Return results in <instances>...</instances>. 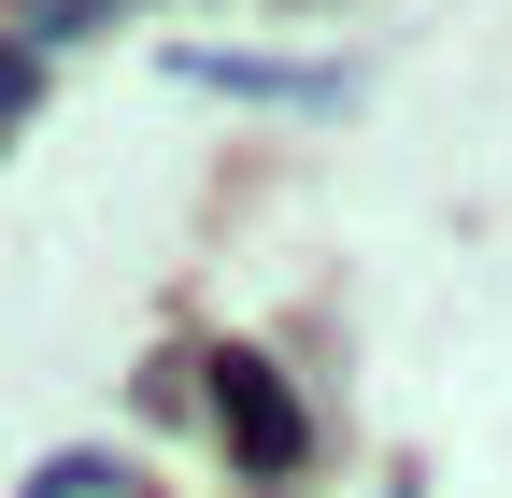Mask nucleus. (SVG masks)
<instances>
[{
    "label": "nucleus",
    "instance_id": "obj_1",
    "mask_svg": "<svg viewBox=\"0 0 512 498\" xmlns=\"http://www.w3.org/2000/svg\"><path fill=\"white\" fill-rule=\"evenodd\" d=\"M214 399H228V442H242L256 470L299 456V413H285V385H271V356H214Z\"/></svg>",
    "mask_w": 512,
    "mask_h": 498
}]
</instances>
